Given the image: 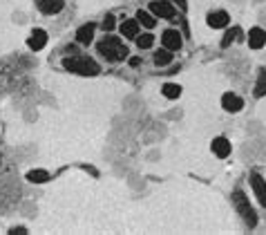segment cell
I'll return each instance as SVG.
<instances>
[{
  "mask_svg": "<svg viewBox=\"0 0 266 235\" xmlns=\"http://www.w3.org/2000/svg\"><path fill=\"white\" fill-rule=\"evenodd\" d=\"M210 150H213L215 157L226 159L228 155H231V141L226 139V137H215L213 143H210Z\"/></svg>",
  "mask_w": 266,
  "mask_h": 235,
  "instance_id": "8",
  "label": "cell"
},
{
  "mask_svg": "<svg viewBox=\"0 0 266 235\" xmlns=\"http://www.w3.org/2000/svg\"><path fill=\"white\" fill-rule=\"evenodd\" d=\"M94 31H96V25L85 23L83 27H78V31H76V41L81 43V45H90V43L94 41Z\"/></svg>",
  "mask_w": 266,
  "mask_h": 235,
  "instance_id": "12",
  "label": "cell"
},
{
  "mask_svg": "<svg viewBox=\"0 0 266 235\" xmlns=\"http://www.w3.org/2000/svg\"><path fill=\"white\" fill-rule=\"evenodd\" d=\"M170 2H172L174 7H179L181 12H186V9H188V0H170Z\"/></svg>",
  "mask_w": 266,
  "mask_h": 235,
  "instance_id": "23",
  "label": "cell"
},
{
  "mask_svg": "<svg viewBox=\"0 0 266 235\" xmlns=\"http://www.w3.org/2000/svg\"><path fill=\"white\" fill-rule=\"evenodd\" d=\"M239 34H242V31H239V27H235V25H233V27H226V34H224V38H221V47H231L233 43L239 38Z\"/></svg>",
  "mask_w": 266,
  "mask_h": 235,
  "instance_id": "17",
  "label": "cell"
},
{
  "mask_svg": "<svg viewBox=\"0 0 266 235\" xmlns=\"http://www.w3.org/2000/svg\"><path fill=\"white\" fill-rule=\"evenodd\" d=\"M168 63H172V52L166 49V47H163V49H156L155 52V65L156 67H166Z\"/></svg>",
  "mask_w": 266,
  "mask_h": 235,
  "instance_id": "16",
  "label": "cell"
},
{
  "mask_svg": "<svg viewBox=\"0 0 266 235\" xmlns=\"http://www.w3.org/2000/svg\"><path fill=\"white\" fill-rule=\"evenodd\" d=\"M206 23H208V27H213V30H224V27H228V23H231V16L226 12H213L206 16Z\"/></svg>",
  "mask_w": 266,
  "mask_h": 235,
  "instance_id": "10",
  "label": "cell"
},
{
  "mask_svg": "<svg viewBox=\"0 0 266 235\" xmlns=\"http://www.w3.org/2000/svg\"><path fill=\"white\" fill-rule=\"evenodd\" d=\"M27 45H29V49H34V52H41L43 47L47 45V31L34 30V31H31V36H29Z\"/></svg>",
  "mask_w": 266,
  "mask_h": 235,
  "instance_id": "13",
  "label": "cell"
},
{
  "mask_svg": "<svg viewBox=\"0 0 266 235\" xmlns=\"http://www.w3.org/2000/svg\"><path fill=\"white\" fill-rule=\"evenodd\" d=\"M137 23H139L141 27H145V30H152V27H156V18L152 16L148 9H139V12H137Z\"/></svg>",
  "mask_w": 266,
  "mask_h": 235,
  "instance_id": "15",
  "label": "cell"
},
{
  "mask_svg": "<svg viewBox=\"0 0 266 235\" xmlns=\"http://www.w3.org/2000/svg\"><path fill=\"white\" fill-rule=\"evenodd\" d=\"M114 23H116V20H114V16H112V14H108V16L103 18V27H101V30L112 31V30H114Z\"/></svg>",
  "mask_w": 266,
  "mask_h": 235,
  "instance_id": "22",
  "label": "cell"
},
{
  "mask_svg": "<svg viewBox=\"0 0 266 235\" xmlns=\"http://www.w3.org/2000/svg\"><path fill=\"white\" fill-rule=\"evenodd\" d=\"M233 204H235V208H237V213L242 215V219L246 222V226H257V213H255V208L250 206V202H249V197L244 195V190H235L233 193Z\"/></svg>",
  "mask_w": 266,
  "mask_h": 235,
  "instance_id": "3",
  "label": "cell"
},
{
  "mask_svg": "<svg viewBox=\"0 0 266 235\" xmlns=\"http://www.w3.org/2000/svg\"><path fill=\"white\" fill-rule=\"evenodd\" d=\"M152 43H155V36L152 34H139L137 36V47H139V49H150Z\"/></svg>",
  "mask_w": 266,
  "mask_h": 235,
  "instance_id": "21",
  "label": "cell"
},
{
  "mask_svg": "<svg viewBox=\"0 0 266 235\" xmlns=\"http://www.w3.org/2000/svg\"><path fill=\"white\" fill-rule=\"evenodd\" d=\"M119 30H121V34L125 36V38H137V36H139L141 25L137 23V18H125V20L121 23V27H119Z\"/></svg>",
  "mask_w": 266,
  "mask_h": 235,
  "instance_id": "14",
  "label": "cell"
},
{
  "mask_svg": "<svg viewBox=\"0 0 266 235\" xmlns=\"http://www.w3.org/2000/svg\"><path fill=\"white\" fill-rule=\"evenodd\" d=\"M266 45V31L262 27H253L249 31V47L250 49H262Z\"/></svg>",
  "mask_w": 266,
  "mask_h": 235,
  "instance_id": "11",
  "label": "cell"
},
{
  "mask_svg": "<svg viewBox=\"0 0 266 235\" xmlns=\"http://www.w3.org/2000/svg\"><path fill=\"white\" fill-rule=\"evenodd\" d=\"M161 43L166 49H170V52H177V49H181V45H184V38H181L179 30H166L161 36Z\"/></svg>",
  "mask_w": 266,
  "mask_h": 235,
  "instance_id": "6",
  "label": "cell"
},
{
  "mask_svg": "<svg viewBox=\"0 0 266 235\" xmlns=\"http://www.w3.org/2000/svg\"><path fill=\"white\" fill-rule=\"evenodd\" d=\"M96 49H98V54L108 61L127 59V45H123V41L121 38H116V36H105V38H101Z\"/></svg>",
  "mask_w": 266,
  "mask_h": 235,
  "instance_id": "1",
  "label": "cell"
},
{
  "mask_svg": "<svg viewBox=\"0 0 266 235\" xmlns=\"http://www.w3.org/2000/svg\"><path fill=\"white\" fill-rule=\"evenodd\" d=\"M221 108H224L226 112H239L244 108V99L235 92H226L224 96H221Z\"/></svg>",
  "mask_w": 266,
  "mask_h": 235,
  "instance_id": "7",
  "label": "cell"
},
{
  "mask_svg": "<svg viewBox=\"0 0 266 235\" xmlns=\"http://www.w3.org/2000/svg\"><path fill=\"white\" fill-rule=\"evenodd\" d=\"M36 5H38L41 14H45V16H56V14H61L65 2L63 0H36Z\"/></svg>",
  "mask_w": 266,
  "mask_h": 235,
  "instance_id": "9",
  "label": "cell"
},
{
  "mask_svg": "<svg viewBox=\"0 0 266 235\" xmlns=\"http://www.w3.org/2000/svg\"><path fill=\"white\" fill-rule=\"evenodd\" d=\"M63 67L67 72L81 74V77H96L98 72H101L98 63H94V61L87 59V56H76V54H72V56H65V59H63Z\"/></svg>",
  "mask_w": 266,
  "mask_h": 235,
  "instance_id": "2",
  "label": "cell"
},
{
  "mask_svg": "<svg viewBox=\"0 0 266 235\" xmlns=\"http://www.w3.org/2000/svg\"><path fill=\"white\" fill-rule=\"evenodd\" d=\"M148 12L155 18H166V20H170V18L177 16V7H174L170 0H152L150 5H148Z\"/></svg>",
  "mask_w": 266,
  "mask_h": 235,
  "instance_id": "4",
  "label": "cell"
},
{
  "mask_svg": "<svg viewBox=\"0 0 266 235\" xmlns=\"http://www.w3.org/2000/svg\"><path fill=\"white\" fill-rule=\"evenodd\" d=\"M139 65H141V59H137V56L130 59V67H139Z\"/></svg>",
  "mask_w": 266,
  "mask_h": 235,
  "instance_id": "24",
  "label": "cell"
},
{
  "mask_svg": "<svg viewBox=\"0 0 266 235\" xmlns=\"http://www.w3.org/2000/svg\"><path fill=\"white\" fill-rule=\"evenodd\" d=\"M249 182H250V188H253L257 202H260V206L266 208V182H264V177H262L260 172H253V175L249 177Z\"/></svg>",
  "mask_w": 266,
  "mask_h": 235,
  "instance_id": "5",
  "label": "cell"
},
{
  "mask_svg": "<svg viewBox=\"0 0 266 235\" xmlns=\"http://www.w3.org/2000/svg\"><path fill=\"white\" fill-rule=\"evenodd\" d=\"M264 94H266V70H262L260 77H257V85H255V96L262 99Z\"/></svg>",
  "mask_w": 266,
  "mask_h": 235,
  "instance_id": "20",
  "label": "cell"
},
{
  "mask_svg": "<svg viewBox=\"0 0 266 235\" xmlns=\"http://www.w3.org/2000/svg\"><path fill=\"white\" fill-rule=\"evenodd\" d=\"M161 92H163L166 99L174 101V99H179L181 96V85H177V83H166V85L161 88Z\"/></svg>",
  "mask_w": 266,
  "mask_h": 235,
  "instance_id": "18",
  "label": "cell"
},
{
  "mask_svg": "<svg viewBox=\"0 0 266 235\" xmlns=\"http://www.w3.org/2000/svg\"><path fill=\"white\" fill-rule=\"evenodd\" d=\"M27 182L31 184H43V182H49V172L38 168V171H29L27 172Z\"/></svg>",
  "mask_w": 266,
  "mask_h": 235,
  "instance_id": "19",
  "label": "cell"
}]
</instances>
